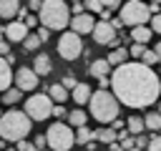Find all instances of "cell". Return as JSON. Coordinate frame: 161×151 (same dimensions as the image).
I'll return each mask as SVG.
<instances>
[{
  "instance_id": "cell-37",
  "label": "cell",
  "mask_w": 161,
  "mask_h": 151,
  "mask_svg": "<svg viewBox=\"0 0 161 151\" xmlns=\"http://www.w3.org/2000/svg\"><path fill=\"white\" fill-rule=\"evenodd\" d=\"M23 23H25V28L30 30V28H35V25H38V15H25V20H23Z\"/></svg>"
},
{
  "instance_id": "cell-49",
  "label": "cell",
  "mask_w": 161,
  "mask_h": 151,
  "mask_svg": "<svg viewBox=\"0 0 161 151\" xmlns=\"http://www.w3.org/2000/svg\"><path fill=\"white\" fill-rule=\"evenodd\" d=\"M0 116H3V111H0Z\"/></svg>"
},
{
  "instance_id": "cell-19",
  "label": "cell",
  "mask_w": 161,
  "mask_h": 151,
  "mask_svg": "<svg viewBox=\"0 0 161 151\" xmlns=\"http://www.w3.org/2000/svg\"><path fill=\"white\" fill-rule=\"evenodd\" d=\"M10 81H13V70L5 63V58H0V93H5L10 88Z\"/></svg>"
},
{
  "instance_id": "cell-12",
  "label": "cell",
  "mask_w": 161,
  "mask_h": 151,
  "mask_svg": "<svg viewBox=\"0 0 161 151\" xmlns=\"http://www.w3.org/2000/svg\"><path fill=\"white\" fill-rule=\"evenodd\" d=\"M28 33H30V30L25 28V23H20V20H10V23L5 25V33H3V35H5L10 43H23V40L28 38Z\"/></svg>"
},
{
  "instance_id": "cell-10",
  "label": "cell",
  "mask_w": 161,
  "mask_h": 151,
  "mask_svg": "<svg viewBox=\"0 0 161 151\" xmlns=\"http://www.w3.org/2000/svg\"><path fill=\"white\" fill-rule=\"evenodd\" d=\"M116 38H118V33L113 30L111 20H96V25H93V40H96L98 45H108V43H113Z\"/></svg>"
},
{
  "instance_id": "cell-45",
  "label": "cell",
  "mask_w": 161,
  "mask_h": 151,
  "mask_svg": "<svg viewBox=\"0 0 161 151\" xmlns=\"http://www.w3.org/2000/svg\"><path fill=\"white\" fill-rule=\"evenodd\" d=\"M123 126H126V123H123L121 118H116V121H113V131H116V128H123Z\"/></svg>"
},
{
  "instance_id": "cell-9",
  "label": "cell",
  "mask_w": 161,
  "mask_h": 151,
  "mask_svg": "<svg viewBox=\"0 0 161 151\" xmlns=\"http://www.w3.org/2000/svg\"><path fill=\"white\" fill-rule=\"evenodd\" d=\"M13 78H15V88H18L20 93H30V91H35V88H38V83H40V78L35 76V70H33V68H28V65L18 68Z\"/></svg>"
},
{
  "instance_id": "cell-23",
  "label": "cell",
  "mask_w": 161,
  "mask_h": 151,
  "mask_svg": "<svg viewBox=\"0 0 161 151\" xmlns=\"http://www.w3.org/2000/svg\"><path fill=\"white\" fill-rule=\"evenodd\" d=\"M143 128H148V131H161V116H158L156 111L146 113V116H143Z\"/></svg>"
},
{
  "instance_id": "cell-24",
  "label": "cell",
  "mask_w": 161,
  "mask_h": 151,
  "mask_svg": "<svg viewBox=\"0 0 161 151\" xmlns=\"http://www.w3.org/2000/svg\"><path fill=\"white\" fill-rule=\"evenodd\" d=\"M126 128H128V133L141 136V133H143V118H141V116H131V118L126 121Z\"/></svg>"
},
{
  "instance_id": "cell-27",
  "label": "cell",
  "mask_w": 161,
  "mask_h": 151,
  "mask_svg": "<svg viewBox=\"0 0 161 151\" xmlns=\"http://www.w3.org/2000/svg\"><path fill=\"white\" fill-rule=\"evenodd\" d=\"M118 138H121V143H118V146H121L123 151H131V148L136 146V138H133V136H128L126 131H123V133H118Z\"/></svg>"
},
{
  "instance_id": "cell-29",
  "label": "cell",
  "mask_w": 161,
  "mask_h": 151,
  "mask_svg": "<svg viewBox=\"0 0 161 151\" xmlns=\"http://www.w3.org/2000/svg\"><path fill=\"white\" fill-rule=\"evenodd\" d=\"M141 63H143V65H148V68H153V65L158 63V58H156V53H153V50H143Z\"/></svg>"
},
{
  "instance_id": "cell-14",
  "label": "cell",
  "mask_w": 161,
  "mask_h": 151,
  "mask_svg": "<svg viewBox=\"0 0 161 151\" xmlns=\"http://www.w3.org/2000/svg\"><path fill=\"white\" fill-rule=\"evenodd\" d=\"M88 73L93 76V78H108V73H111V65L106 63V58H101V60H93V63H88Z\"/></svg>"
},
{
  "instance_id": "cell-47",
  "label": "cell",
  "mask_w": 161,
  "mask_h": 151,
  "mask_svg": "<svg viewBox=\"0 0 161 151\" xmlns=\"http://www.w3.org/2000/svg\"><path fill=\"white\" fill-rule=\"evenodd\" d=\"M156 113H158V116H161V101H158V111H156Z\"/></svg>"
},
{
  "instance_id": "cell-17",
  "label": "cell",
  "mask_w": 161,
  "mask_h": 151,
  "mask_svg": "<svg viewBox=\"0 0 161 151\" xmlns=\"http://www.w3.org/2000/svg\"><path fill=\"white\" fill-rule=\"evenodd\" d=\"M48 96H50V101H53V106H63L65 101H68V91L60 86V83H55V86H50V91H48Z\"/></svg>"
},
{
  "instance_id": "cell-36",
  "label": "cell",
  "mask_w": 161,
  "mask_h": 151,
  "mask_svg": "<svg viewBox=\"0 0 161 151\" xmlns=\"http://www.w3.org/2000/svg\"><path fill=\"white\" fill-rule=\"evenodd\" d=\"M33 146H35L38 151H43V148L48 146V143H45V133H43V136H35V138H33Z\"/></svg>"
},
{
  "instance_id": "cell-34",
  "label": "cell",
  "mask_w": 161,
  "mask_h": 151,
  "mask_svg": "<svg viewBox=\"0 0 161 151\" xmlns=\"http://www.w3.org/2000/svg\"><path fill=\"white\" fill-rule=\"evenodd\" d=\"M143 50H146V45H136V43H133V45H131V50H128V55H131V58H141V55H143Z\"/></svg>"
},
{
  "instance_id": "cell-41",
  "label": "cell",
  "mask_w": 161,
  "mask_h": 151,
  "mask_svg": "<svg viewBox=\"0 0 161 151\" xmlns=\"http://www.w3.org/2000/svg\"><path fill=\"white\" fill-rule=\"evenodd\" d=\"M35 35H38V40H40V43H45V40L50 38V30H45V28H40V30H38Z\"/></svg>"
},
{
  "instance_id": "cell-32",
  "label": "cell",
  "mask_w": 161,
  "mask_h": 151,
  "mask_svg": "<svg viewBox=\"0 0 161 151\" xmlns=\"http://www.w3.org/2000/svg\"><path fill=\"white\" fill-rule=\"evenodd\" d=\"M146 151H161V136H148Z\"/></svg>"
},
{
  "instance_id": "cell-33",
  "label": "cell",
  "mask_w": 161,
  "mask_h": 151,
  "mask_svg": "<svg viewBox=\"0 0 161 151\" xmlns=\"http://www.w3.org/2000/svg\"><path fill=\"white\" fill-rule=\"evenodd\" d=\"M151 33H161V13H156V15H151Z\"/></svg>"
},
{
  "instance_id": "cell-13",
  "label": "cell",
  "mask_w": 161,
  "mask_h": 151,
  "mask_svg": "<svg viewBox=\"0 0 161 151\" xmlns=\"http://www.w3.org/2000/svg\"><path fill=\"white\" fill-rule=\"evenodd\" d=\"M33 70H35V76L40 78V76H48L50 70H53V63H50V55H45V53H40V55H35V63H33Z\"/></svg>"
},
{
  "instance_id": "cell-2",
  "label": "cell",
  "mask_w": 161,
  "mask_h": 151,
  "mask_svg": "<svg viewBox=\"0 0 161 151\" xmlns=\"http://www.w3.org/2000/svg\"><path fill=\"white\" fill-rule=\"evenodd\" d=\"M30 126H33V121L25 116V111L10 108L8 113L0 116V138H5L10 143H20L30 133Z\"/></svg>"
},
{
  "instance_id": "cell-43",
  "label": "cell",
  "mask_w": 161,
  "mask_h": 151,
  "mask_svg": "<svg viewBox=\"0 0 161 151\" xmlns=\"http://www.w3.org/2000/svg\"><path fill=\"white\" fill-rule=\"evenodd\" d=\"M73 13L80 15V13H83V3H73Z\"/></svg>"
},
{
  "instance_id": "cell-18",
  "label": "cell",
  "mask_w": 161,
  "mask_h": 151,
  "mask_svg": "<svg viewBox=\"0 0 161 151\" xmlns=\"http://www.w3.org/2000/svg\"><path fill=\"white\" fill-rule=\"evenodd\" d=\"M131 38L136 45H146L151 40V28L148 25H141V28H131Z\"/></svg>"
},
{
  "instance_id": "cell-22",
  "label": "cell",
  "mask_w": 161,
  "mask_h": 151,
  "mask_svg": "<svg viewBox=\"0 0 161 151\" xmlns=\"http://www.w3.org/2000/svg\"><path fill=\"white\" fill-rule=\"evenodd\" d=\"M93 133H96V138H98L101 143H108V146L118 141V133H116L113 128H98V131H93Z\"/></svg>"
},
{
  "instance_id": "cell-44",
  "label": "cell",
  "mask_w": 161,
  "mask_h": 151,
  "mask_svg": "<svg viewBox=\"0 0 161 151\" xmlns=\"http://www.w3.org/2000/svg\"><path fill=\"white\" fill-rule=\"evenodd\" d=\"M153 53H156V58H158V63H161V40L156 43V48H153Z\"/></svg>"
},
{
  "instance_id": "cell-48",
  "label": "cell",
  "mask_w": 161,
  "mask_h": 151,
  "mask_svg": "<svg viewBox=\"0 0 161 151\" xmlns=\"http://www.w3.org/2000/svg\"><path fill=\"white\" fill-rule=\"evenodd\" d=\"M131 151H141V148H136V146H133V148H131Z\"/></svg>"
},
{
  "instance_id": "cell-21",
  "label": "cell",
  "mask_w": 161,
  "mask_h": 151,
  "mask_svg": "<svg viewBox=\"0 0 161 151\" xmlns=\"http://www.w3.org/2000/svg\"><path fill=\"white\" fill-rule=\"evenodd\" d=\"M65 118L70 121V128H73V126H75V128H83V126H86V121H88V113H86V111H80V108H73Z\"/></svg>"
},
{
  "instance_id": "cell-30",
  "label": "cell",
  "mask_w": 161,
  "mask_h": 151,
  "mask_svg": "<svg viewBox=\"0 0 161 151\" xmlns=\"http://www.w3.org/2000/svg\"><path fill=\"white\" fill-rule=\"evenodd\" d=\"M83 8H88V13H98V15H103V10H106L101 0H88V3L83 5Z\"/></svg>"
},
{
  "instance_id": "cell-25",
  "label": "cell",
  "mask_w": 161,
  "mask_h": 151,
  "mask_svg": "<svg viewBox=\"0 0 161 151\" xmlns=\"http://www.w3.org/2000/svg\"><path fill=\"white\" fill-rule=\"evenodd\" d=\"M93 138H96V133H93L88 126H83V128H78V131H75V143H86V146H88Z\"/></svg>"
},
{
  "instance_id": "cell-42",
  "label": "cell",
  "mask_w": 161,
  "mask_h": 151,
  "mask_svg": "<svg viewBox=\"0 0 161 151\" xmlns=\"http://www.w3.org/2000/svg\"><path fill=\"white\" fill-rule=\"evenodd\" d=\"M40 5H43V3H40V0H30V5H28V8H30V10H35V13H38V10H40Z\"/></svg>"
},
{
  "instance_id": "cell-31",
  "label": "cell",
  "mask_w": 161,
  "mask_h": 151,
  "mask_svg": "<svg viewBox=\"0 0 161 151\" xmlns=\"http://www.w3.org/2000/svg\"><path fill=\"white\" fill-rule=\"evenodd\" d=\"M60 86H63L65 91H73V88L78 86V81H75V76H73V73H65V76H63V83H60Z\"/></svg>"
},
{
  "instance_id": "cell-26",
  "label": "cell",
  "mask_w": 161,
  "mask_h": 151,
  "mask_svg": "<svg viewBox=\"0 0 161 151\" xmlns=\"http://www.w3.org/2000/svg\"><path fill=\"white\" fill-rule=\"evenodd\" d=\"M20 96H23V93H20L18 88H8V91L3 93V103L13 106V103H18V101H20Z\"/></svg>"
},
{
  "instance_id": "cell-46",
  "label": "cell",
  "mask_w": 161,
  "mask_h": 151,
  "mask_svg": "<svg viewBox=\"0 0 161 151\" xmlns=\"http://www.w3.org/2000/svg\"><path fill=\"white\" fill-rule=\"evenodd\" d=\"M108 151H123V148H121L118 143H111V146H108Z\"/></svg>"
},
{
  "instance_id": "cell-11",
  "label": "cell",
  "mask_w": 161,
  "mask_h": 151,
  "mask_svg": "<svg viewBox=\"0 0 161 151\" xmlns=\"http://www.w3.org/2000/svg\"><path fill=\"white\" fill-rule=\"evenodd\" d=\"M93 25H96V18L91 13H80V15H73L70 18V33H75V35L93 33Z\"/></svg>"
},
{
  "instance_id": "cell-38",
  "label": "cell",
  "mask_w": 161,
  "mask_h": 151,
  "mask_svg": "<svg viewBox=\"0 0 161 151\" xmlns=\"http://www.w3.org/2000/svg\"><path fill=\"white\" fill-rule=\"evenodd\" d=\"M50 116H55V118H65V116H68V111H65L63 106H53V113H50Z\"/></svg>"
},
{
  "instance_id": "cell-35",
  "label": "cell",
  "mask_w": 161,
  "mask_h": 151,
  "mask_svg": "<svg viewBox=\"0 0 161 151\" xmlns=\"http://www.w3.org/2000/svg\"><path fill=\"white\" fill-rule=\"evenodd\" d=\"M15 151H38L30 141H20V143H15Z\"/></svg>"
},
{
  "instance_id": "cell-4",
  "label": "cell",
  "mask_w": 161,
  "mask_h": 151,
  "mask_svg": "<svg viewBox=\"0 0 161 151\" xmlns=\"http://www.w3.org/2000/svg\"><path fill=\"white\" fill-rule=\"evenodd\" d=\"M38 23L45 30H63L70 23V10L63 0H45L38 10Z\"/></svg>"
},
{
  "instance_id": "cell-15",
  "label": "cell",
  "mask_w": 161,
  "mask_h": 151,
  "mask_svg": "<svg viewBox=\"0 0 161 151\" xmlns=\"http://www.w3.org/2000/svg\"><path fill=\"white\" fill-rule=\"evenodd\" d=\"M91 93H93V91H91V86H88V83H78V86L70 91V98H73L78 106H83V103H88V101H91Z\"/></svg>"
},
{
  "instance_id": "cell-6",
  "label": "cell",
  "mask_w": 161,
  "mask_h": 151,
  "mask_svg": "<svg viewBox=\"0 0 161 151\" xmlns=\"http://www.w3.org/2000/svg\"><path fill=\"white\" fill-rule=\"evenodd\" d=\"M118 20H121L123 25L141 28V25H146V23L151 20V10H148V5L141 3V0H128V3L121 5V10H118Z\"/></svg>"
},
{
  "instance_id": "cell-28",
  "label": "cell",
  "mask_w": 161,
  "mask_h": 151,
  "mask_svg": "<svg viewBox=\"0 0 161 151\" xmlns=\"http://www.w3.org/2000/svg\"><path fill=\"white\" fill-rule=\"evenodd\" d=\"M23 45H25V50H38L40 48V40H38L35 33H28V38L23 40Z\"/></svg>"
},
{
  "instance_id": "cell-40",
  "label": "cell",
  "mask_w": 161,
  "mask_h": 151,
  "mask_svg": "<svg viewBox=\"0 0 161 151\" xmlns=\"http://www.w3.org/2000/svg\"><path fill=\"white\" fill-rule=\"evenodd\" d=\"M133 138H136V148H143V146H148V136H143V133H141V136H133Z\"/></svg>"
},
{
  "instance_id": "cell-3",
  "label": "cell",
  "mask_w": 161,
  "mask_h": 151,
  "mask_svg": "<svg viewBox=\"0 0 161 151\" xmlns=\"http://www.w3.org/2000/svg\"><path fill=\"white\" fill-rule=\"evenodd\" d=\"M91 116L98 121V123H113L118 118V111H121V103L116 101V96L111 91H93L91 93Z\"/></svg>"
},
{
  "instance_id": "cell-7",
  "label": "cell",
  "mask_w": 161,
  "mask_h": 151,
  "mask_svg": "<svg viewBox=\"0 0 161 151\" xmlns=\"http://www.w3.org/2000/svg\"><path fill=\"white\" fill-rule=\"evenodd\" d=\"M53 113V101L48 93H35L25 101V116L35 123V121H45Z\"/></svg>"
},
{
  "instance_id": "cell-20",
  "label": "cell",
  "mask_w": 161,
  "mask_h": 151,
  "mask_svg": "<svg viewBox=\"0 0 161 151\" xmlns=\"http://www.w3.org/2000/svg\"><path fill=\"white\" fill-rule=\"evenodd\" d=\"M126 58H128V50H126V48H116V50H111V53H108L106 63H108V65H113V68H118V65H123V63H126Z\"/></svg>"
},
{
  "instance_id": "cell-5",
  "label": "cell",
  "mask_w": 161,
  "mask_h": 151,
  "mask_svg": "<svg viewBox=\"0 0 161 151\" xmlns=\"http://www.w3.org/2000/svg\"><path fill=\"white\" fill-rule=\"evenodd\" d=\"M45 143H48V151H70V146L75 143V133L68 123L58 121V123H50V128L45 131Z\"/></svg>"
},
{
  "instance_id": "cell-8",
  "label": "cell",
  "mask_w": 161,
  "mask_h": 151,
  "mask_svg": "<svg viewBox=\"0 0 161 151\" xmlns=\"http://www.w3.org/2000/svg\"><path fill=\"white\" fill-rule=\"evenodd\" d=\"M80 53H83V40H80V35H75V33H63L60 35V40H58V55L63 58V60H75V58H80Z\"/></svg>"
},
{
  "instance_id": "cell-1",
  "label": "cell",
  "mask_w": 161,
  "mask_h": 151,
  "mask_svg": "<svg viewBox=\"0 0 161 151\" xmlns=\"http://www.w3.org/2000/svg\"><path fill=\"white\" fill-rule=\"evenodd\" d=\"M111 91L116 101L128 108H148L151 103H156L161 93V81L153 73V68L126 60L111 73Z\"/></svg>"
},
{
  "instance_id": "cell-39",
  "label": "cell",
  "mask_w": 161,
  "mask_h": 151,
  "mask_svg": "<svg viewBox=\"0 0 161 151\" xmlns=\"http://www.w3.org/2000/svg\"><path fill=\"white\" fill-rule=\"evenodd\" d=\"M8 55H10V45H8V40L3 38V40H0V58H8Z\"/></svg>"
},
{
  "instance_id": "cell-16",
  "label": "cell",
  "mask_w": 161,
  "mask_h": 151,
  "mask_svg": "<svg viewBox=\"0 0 161 151\" xmlns=\"http://www.w3.org/2000/svg\"><path fill=\"white\" fill-rule=\"evenodd\" d=\"M18 10H20V3H18V0H0V18H3V20L15 18Z\"/></svg>"
}]
</instances>
